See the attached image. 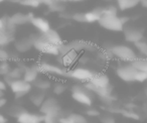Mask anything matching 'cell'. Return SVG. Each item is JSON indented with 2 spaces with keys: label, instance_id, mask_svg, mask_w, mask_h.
<instances>
[{
  "label": "cell",
  "instance_id": "6da1fadb",
  "mask_svg": "<svg viewBox=\"0 0 147 123\" xmlns=\"http://www.w3.org/2000/svg\"><path fill=\"white\" fill-rule=\"evenodd\" d=\"M30 37L33 43V49H35L37 51L49 55H53V57H59V47L49 43L41 33L30 34Z\"/></svg>",
  "mask_w": 147,
  "mask_h": 123
},
{
  "label": "cell",
  "instance_id": "7a4b0ae2",
  "mask_svg": "<svg viewBox=\"0 0 147 123\" xmlns=\"http://www.w3.org/2000/svg\"><path fill=\"white\" fill-rule=\"evenodd\" d=\"M108 49L111 51L113 57L121 62H125V63H132L138 57L136 51L132 47L125 45H115Z\"/></svg>",
  "mask_w": 147,
  "mask_h": 123
},
{
  "label": "cell",
  "instance_id": "3957f363",
  "mask_svg": "<svg viewBox=\"0 0 147 123\" xmlns=\"http://www.w3.org/2000/svg\"><path fill=\"white\" fill-rule=\"evenodd\" d=\"M71 98L83 106L91 107L93 105V94L84 85H75L71 88Z\"/></svg>",
  "mask_w": 147,
  "mask_h": 123
},
{
  "label": "cell",
  "instance_id": "277c9868",
  "mask_svg": "<svg viewBox=\"0 0 147 123\" xmlns=\"http://www.w3.org/2000/svg\"><path fill=\"white\" fill-rule=\"evenodd\" d=\"M98 23L103 28L110 31H114V32L123 31L125 27L122 18L119 17L118 15H103Z\"/></svg>",
  "mask_w": 147,
  "mask_h": 123
},
{
  "label": "cell",
  "instance_id": "5b68a950",
  "mask_svg": "<svg viewBox=\"0 0 147 123\" xmlns=\"http://www.w3.org/2000/svg\"><path fill=\"white\" fill-rule=\"evenodd\" d=\"M32 67L39 74L51 75V76H59V77H65V78H67V70L61 66L49 64L47 62H40V63L32 65Z\"/></svg>",
  "mask_w": 147,
  "mask_h": 123
},
{
  "label": "cell",
  "instance_id": "8992f818",
  "mask_svg": "<svg viewBox=\"0 0 147 123\" xmlns=\"http://www.w3.org/2000/svg\"><path fill=\"white\" fill-rule=\"evenodd\" d=\"M95 72L91 69L84 68V67H77L71 68L67 71V78H71L73 80L80 83H88L92 80Z\"/></svg>",
  "mask_w": 147,
  "mask_h": 123
},
{
  "label": "cell",
  "instance_id": "52a82bcc",
  "mask_svg": "<svg viewBox=\"0 0 147 123\" xmlns=\"http://www.w3.org/2000/svg\"><path fill=\"white\" fill-rule=\"evenodd\" d=\"M9 88H10L11 92L14 94L15 98L20 99L24 97L25 95L29 94L32 90V85L30 83L26 82L23 79H18V80H14L8 84Z\"/></svg>",
  "mask_w": 147,
  "mask_h": 123
},
{
  "label": "cell",
  "instance_id": "ba28073f",
  "mask_svg": "<svg viewBox=\"0 0 147 123\" xmlns=\"http://www.w3.org/2000/svg\"><path fill=\"white\" fill-rule=\"evenodd\" d=\"M39 112L42 115H49V114H59L61 115V108L59 105V101L53 97H47L45 99L42 104L39 107Z\"/></svg>",
  "mask_w": 147,
  "mask_h": 123
},
{
  "label": "cell",
  "instance_id": "9c48e42d",
  "mask_svg": "<svg viewBox=\"0 0 147 123\" xmlns=\"http://www.w3.org/2000/svg\"><path fill=\"white\" fill-rule=\"evenodd\" d=\"M137 70L133 67L131 63H126L124 65H121L116 69V75L120 80L127 83L135 82V77H136Z\"/></svg>",
  "mask_w": 147,
  "mask_h": 123
},
{
  "label": "cell",
  "instance_id": "30bf717a",
  "mask_svg": "<svg viewBox=\"0 0 147 123\" xmlns=\"http://www.w3.org/2000/svg\"><path fill=\"white\" fill-rule=\"evenodd\" d=\"M79 57H80V53L71 49L67 53L59 55L57 57V62H59V66L63 68L71 69L75 65V63L79 61Z\"/></svg>",
  "mask_w": 147,
  "mask_h": 123
},
{
  "label": "cell",
  "instance_id": "8fae6325",
  "mask_svg": "<svg viewBox=\"0 0 147 123\" xmlns=\"http://www.w3.org/2000/svg\"><path fill=\"white\" fill-rule=\"evenodd\" d=\"M123 33H124L125 41L127 43H134V45L143 41V37H144V33H143L142 29H139L134 26H125Z\"/></svg>",
  "mask_w": 147,
  "mask_h": 123
},
{
  "label": "cell",
  "instance_id": "7c38bea8",
  "mask_svg": "<svg viewBox=\"0 0 147 123\" xmlns=\"http://www.w3.org/2000/svg\"><path fill=\"white\" fill-rule=\"evenodd\" d=\"M14 45V49L17 53H24L29 51L33 47V43L31 39L30 35L29 36H23L18 39H14L13 41Z\"/></svg>",
  "mask_w": 147,
  "mask_h": 123
},
{
  "label": "cell",
  "instance_id": "4fadbf2b",
  "mask_svg": "<svg viewBox=\"0 0 147 123\" xmlns=\"http://www.w3.org/2000/svg\"><path fill=\"white\" fill-rule=\"evenodd\" d=\"M43 115L31 113L24 110L18 117L16 118L17 123H42Z\"/></svg>",
  "mask_w": 147,
  "mask_h": 123
},
{
  "label": "cell",
  "instance_id": "5bb4252c",
  "mask_svg": "<svg viewBox=\"0 0 147 123\" xmlns=\"http://www.w3.org/2000/svg\"><path fill=\"white\" fill-rule=\"evenodd\" d=\"M30 23L37 29L38 33H41V34L45 33L47 31H49L51 28V24H49V21L47 18L41 16H34L33 15V17L30 20Z\"/></svg>",
  "mask_w": 147,
  "mask_h": 123
},
{
  "label": "cell",
  "instance_id": "9a60e30c",
  "mask_svg": "<svg viewBox=\"0 0 147 123\" xmlns=\"http://www.w3.org/2000/svg\"><path fill=\"white\" fill-rule=\"evenodd\" d=\"M32 17H33V14L30 12H28V13L17 12V13H14L13 15H11V16H9V19H10V21L15 26H20V25L30 23V20Z\"/></svg>",
  "mask_w": 147,
  "mask_h": 123
},
{
  "label": "cell",
  "instance_id": "2e32d148",
  "mask_svg": "<svg viewBox=\"0 0 147 123\" xmlns=\"http://www.w3.org/2000/svg\"><path fill=\"white\" fill-rule=\"evenodd\" d=\"M90 82L98 88H106V87L110 86V79H109L108 75L103 72H95Z\"/></svg>",
  "mask_w": 147,
  "mask_h": 123
},
{
  "label": "cell",
  "instance_id": "e0dca14e",
  "mask_svg": "<svg viewBox=\"0 0 147 123\" xmlns=\"http://www.w3.org/2000/svg\"><path fill=\"white\" fill-rule=\"evenodd\" d=\"M42 35H43V37L49 41V43H51V45H57V47H59L61 45L65 43L63 37L61 36V34H59L55 29L51 28L49 31H47L45 33H43Z\"/></svg>",
  "mask_w": 147,
  "mask_h": 123
},
{
  "label": "cell",
  "instance_id": "ac0fdd59",
  "mask_svg": "<svg viewBox=\"0 0 147 123\" xmlns=\"http://www.w3.org/2000/svg\"><path fill=\"white\" fill-rule=\"evenodd\" d=\"M20 66L23 68L22 79L32 85V83L35 82V81L37 80V78L39 77V73L37 72L32 66L28 67V66H23V65H20Z\"/></svg>",
  "mask_w": 147,
  "mask_h": 123
},
{
  "label": "cell",
  "instance_id": "d6986e66",
  "mask_svg": "<svg viewBox=\"0 0 147 123\" xmlns=\"http://www.w3.org/2000/svg\"><path fill=\"white\" fill-rule=\"evenodd\" d=\"M22 77H23V68L19 65V66L15 67V68L10 69L8 74L3 77V79H4V81L7 83V85H8L9 83L12 82V81L22 79Z\"/></svg>",
  "mask_w": 147,
  "mask_h": 123
},
{
  "label": "cell",
  "instance_id": "ffe728a7",
  "mask_svg": "<svg viewBox=\"0 0 147 123\" xmlns=\"http://www.w3.org/2000/svg\"><path fill=\"white\" fill-rule=\"evenodd\" d=\"M102 16H103L102 8H95L93 10L85 12V17H86L87 23L99 22V20H100Z\"/></svg>",
  "mask_w": 147,
  "mask_h": 123
},
{
  "label": "cell",
  "instance_id": "44dd1931",
  "mask_svg": "<svg viewBox=\"0 0 147 123\" xmlns=\"http://www.w3.org/2000/svg\"><path fill=\"white\" fill-rule=\"evenodd\" d=\"M116 1L118 8L122 11L134 8L136 5L141 2V0H116Z\"/></svg>",
  "mask_w": 147,
  "mask_h": 123
},
{
  "label": "cell",
  "instance_id": "7402d4cb",
  "mask_svg": "<svg viewBox=\"0 0 147 123\" xmlns=\"http://www.w3.org/2000/svg\"><path fill=\"white\" fill-rule=\"evenodd\" d=\"M32 87H34L36 90H39V91H43V92H47V90L53 87L51 85V81L49 80H45V79H42V78H37V80L35 82L32 83Z\"/></svg>",
  "mask_w": 147,
  "mask_h": 123
},
{
  "label": "cell",
  "instance_id": "603a6c76",
  "mask_svg": "<svg viewBox=\"0 0 147 123\" xmlns=\"http://www.w3.org/2000/svg\"><path fill=\"white\" fill-rule=\"evenodd\" d=\"M29 99H30L31 103H32L33 105H35V106L39 108V107H40V105L42 104V102L45 101V92L37 90L35 93L30 94Z\"/></svg>",
  "mask_w": 147,
  "mask_h": 123
},
{
  "label": "cell",
  "instance_id": "cb8c5ba5",
  "mask_svg": "<svg viewBox=\"0 0 147 123\" xmlns=\"http://www.w3.org/2000/svg\"><path fill=\"white\" fill-rule=\"evenodd\" d=\"M137 71L147 72V59L143 57H137L134 61L131 63Z\"/></svg>",
  "mask_w": 147,
  "mask_h": 123
},
{
  "label": "cell",
  "instance_id": "d4e9b609",
  "mask_svg": "<svg viewBox=\"0 0 147 123\" xmlns=\"http://www.w3.org/2000/svg\"><path fill=\"white\" fill-rule=\"evenodd\" d=\"M49 9L53 12H57V13H63L65 12V3L59 1V0H55L51 4H49Z\"/></svg>",
  "mask_w": 147,
  "mask_h": 123
},
{
  "label": "cell",
  "instance_id": "484cf974",
  "mask_svg": "<svg viewBox=\"0 0 147 123\" xmlns=\"http://www.w3.org/2000/svg\"><path fill=\"white\" fill-rule=\"evenodd\" d=\"M24 110L25 109L22 108L20 105H12V106H10L8 109H7V114L11 117L17 118V117H18Z\"/></svg>",
  "mask_w": 147,
  "mask_h": 123
},
{
  "label": "cell",
  "instance_id": "4316f807",
  "mask_svg": "<svg viewBox=\"0 0 147 123\" xmlns=\"http://www.w3.org/2000/svg\"><path fill=\"white\" fill-rule=\"evenodd\" d=\"M67 91V86H65V83L63 82H57L53 85V92L55 95H63V93Z\"/></svg>",
  "mask_w": 147,
  "mask_h": 123
},
{
  "label": "cell",
  "instance_id": "83f0119b",
  "mask_svg": "<svg viewBox=\"0 0 147 123\" xmlns=\"http://www.w3.org/2000/svg\"><path fill=\"white\" fill-rule=\"evenodd\" d=\"M69 117L71 118L74 123H89V120L85 115L79 113H69Z\"/></svg>",
  "mask_w": 147,
  "mask_h": 123
},
{
  "label": "cell",
  "instance_id": "f1b7e54d",
  "mask_svg": "<svg viewBox=\"0 0 147 123\" xmlns=\"http://www.w3.org/2000/svg\"><path fill=\"white\" fill-rule=\"evenodd\" d=\"M135 47L137 49V51H139V53L141 55V57H146L147 59V43L144 41H141L139 43H135Z\"/></svg>",
  "mask_w": 147,
  "mask_h": 123
},
{
  "label": "cell",
  "instance_id": "f546056e",
  "mask_svg": "<svg viewBox=\"0 0 147 123\" xmlns=\"http://www.w3.org/2000/svg\"><path fill=\"white\" fill-rule=\"evenodd\" d=\"M61 115H63V114H61ZM61 115H59V114L43 115L42 123H59V119H61Z\"/></svg>",
  "mask_w": 147,
  "mask_h": 123
},
{
  "label": "cell",
  "instance_id": "4dcf8cb0",
  "mask_svg": "<svg viewBox=\"0 0 147 123\" xmlns=\"http://www.w3.org/2000/svg\"><path fill=\"white\" fill-rule=\"evenodd\" d=\"M98 55H99V57H100V59H102L103 61H110V59H112L113 57H114L109 49H101V51H98Z\"/></svg>",
  "mask_w": 147,
  "mask_h": 123
},
{
  "label": "cell",
  "instance_id": "1f68e13d",
  "mask_svg": "<svg viewBox=\"0 0 147 123\" xmlns=\"http://www.w3.org/2000/svg\"><path fill=\"white\" fill-rule=\"evenodd\" d=\"M12 41H14L13 37H10L7 34H5V33L0 32V47H4L6 45H8L10 43H12Z\"/></svg>",
  "mask_w": 147,
  "mask_h": 123
},
{
  "label": "cell",
  "instance_id": "d6a6232c",
  "mask_svg": "<svg viewBox=\"0 0 147 123\" xmlns=\"http://www.w3.org/2000/svg\"><path fill=\"white\" fill-rule=\"evenodd\" d=\"M99 120L101 123H116V119L111 113L108 114H103L99 116Z\"/></svg>",
  "mask_w": 147,
  "mask_h": 123
},
{
  "label": "cell",
  "instance_id": "836d02e7",
  "mask_svg": "<svg viewBox=\"0 0 147 123\" xmlns=\"http://www.w3.org/2000/svg\"><path fill=\"white\" fill-rule=\"evenodd\" d=\"M19 4L23 5V6L32 7V8H37L39 5H41L38 0H20Z\"/></svg>",
  "mask_w": 147,
  "mask_h": 123
},
{
  "label": "cell",
  "instance_id": "e575fe53",
  "mask_svg": "<svg viewBox=\"0 0 147 123\" xmlns=\"http://www.w3.org/2000/svg\"><path fill=\"white\" fill-rule=\"evenodd\" d=\"M103 15H118V8L114 5H110L108 7H104L102 8Z\"/></svg>",
  "mask_w": 147,
  "mask_h": 123
},
{
  "label": "cell",
  "instance_id": "d590c367",
  "mask_svg": "<svg viewBox=\"0 0 147 123\" xmlns=\"http://www.w3.org/2000/svg\"><path fill=\"white\" fill-rule=\"evenodd\" d=\"M11 61V53L7 51L4 47H0V62Z\"/></svg>",
  "mask_w": 147,
  "mask_h": 123
},
{
  "label": "cell",
  "instance_id": "8d00e7d4",
  "mask_svg": "<svg viewBox=\"0 0 147 123\" xmlns=\"http://www.w3.org/2000/svg\"><path fill=\"white\" fill-rule=\"evenodd\" d=\"M10 71V65L8 62H0V76H6Z\"/></svg>",
  "mask_w": 147,
  "mask_h": 123
},
{
  "label": "cell",
  "instance_id": "74e56055",
  "mask_svg": "<svg viewBox=\"0 0 147 123\" xmlns=\"http://www.w3.org/2000/svg\"><path fill=\"white\" fill-rule=\"evenodd\" d=\"M71 18L74 19L77 22L86 23V17H85V12H76L71 15Z\"/></svg>",
  "mask_w": 147,
  "mask_h": 123
},
{
  "label": "cell",
  "instance_id": "f35d334b",
  "mask_svg": "<svg viewBox=\"0 0 147 123\" xmlns=\"http://www.w3.org/2000/svg\"><path fill=\"white\" fill-rule=\"evenodd\" d=\"M147 81V72H142V71H137L136 77H135V82L144 83Z\"/></svg>",
  "mask_w": 147,
  "mask_h": 123
},
{
  "label": "cell",
  "instance_id": "ab89813d",
  "mask_svg": "<svg viewBox=\"0 0 147 123\" xmlns=\"http://www.w3.org/2000/svg\"><path fill=\"white\" fill-rule=\"evenodd\" d=\"M121 114L124 115L127 118H131V119H139V115H137L135 112H133V110H130V109H127V110H122L121 111Z\"/></svg>",
  "mask_w": 147,
  "mask_h": 123
},
{
  "label": "cell",
  "instance_id": "60d3db41",
  "mask_svg": "<svg viewBox=\"0 0 147 123\" xmlns=\"http://www.w3.org/2000/svg\"><path fill=\"white\" fill-rule=\"evenodd\" d=\"M9 16H3L0 17V32L5 33V29H6L7 23H8Z\"/></svg>",
  "mask_w": 147,
  "mask_h": 123
},
{
  "label": "cell",
  "instance_id": "b9f144b4",
  "mask_svg": "<svg viewBox=\"0 0 147 123\" xmlns=\"http://www.w3.org/2000/svg\"><path fill=\"white\" fill-rule=\"evenodd\" d=\"M85 113H86V115L89 117H99L100 116V112L98 111V109L93 108V107H89Z\"/></svg>",
  "mask_w": 147,
  "mask_h": 123
},
{
  "label": "cell",
  "instance_id": "7bdbcfd3",
  "mask_svg": "<svg viewBox=\"0 0 147 123\" xmlns=\"http://www.w3.org/2000/svg\"><path fill=\"white\" fill-rule=\"evenodd\" d=\"M59 123H74L69 115H61V119H59Z\"/></svg>",
  "mask_w": 147,
  "mask_h": 123
},
{
  "label": "cell",
  "instance_id": "ee69618b",
  "mask_svg": "<svg viewBox=\"0 0 147 123\" xmlns=\"http://www.w3.org/2000/svg\"><path fill=\"white\" fill-rule=\"evenodd\" d=\"M7 87H8V85H7V83L4 81V79H0V90L5 92Z\"/></svg>",
  "mask_w": 147,
  "mask_h": 123
},
{
  "label": "cell",
  "instance_id": "f6af8a7d",
  "mask_svg": "<svg viewBox=\"0 0 147 123\" xmlns=\"http://www.w3.org/2000/svg\"><path fill=\"white\" fill-rule=\"evenodd\" d=\"M7 104V99L4 98V97H2V98H0V109L4 108L5 106H6Z\"/></svg>",
  "mask_w": 147,
  "mask_h": 123
},
{
  "label": "cell",
  "instance_id": "bcb514c9",
  "mask_svg": "<svg viewBox=\"0 0 147 123\" xmlns=\"http://www.w3.org/2000/svg\"><path fill=\"white\" fill-rule=\"evenodd\" d=\"M38 1L40 2V4H45V5H47V6H49V5L51 4L55 0H38Z\"/></svg>",
  "mask_w": 147,
  "mask_h": 123
},
{
  "label": "cell",
  "instance_id": "7dc6e473",
  "mask_svg": "<svg viewBox=\"0 0 147 123\" xmlns=\"http://www.w3.org/2000/svg\"><path fill=\"white\" fill-rule=\"evenodd\" d=\"M61 2L67 3V2H83V1H86V0H59Z\"/></svg>",
  "mask_w": 147,
  "mask_h": 123
},
{
  "label": "cell",
  "instance_id": "c3c4849f",
  "mask_svg": "<svg viewBox=\"0 0 147 123\" xmlns=\"http://www.w3.org/2000/svg\"><path fill=\"white\" fill-rule=\"evenodd\" d=\"M5 122H7V118L3 114L0 113V123H5Z\"/></svg>",
  "mask_w": 147,
  "mask_h": 123
},
{
  "label": "cell",
  "instance_id": "681fc988",
  "mask_svg": "<svg viewBox=\"0 0 147 123\" xmlns=\"http://www.w3.org/2000/svg\"><path fill=\"white\" fill-rule=\"evenodd\" d=\"M141 4H142L143 7H146L147 8V0H141Z\"/></svg>",
  "mask_w": 147,
  "mask_h": 123
},
{
  "label": "cell",
  "instance_id": "f907efd6",
  "mask_svg": "<svg viewBox=\"0 0 147 123\" xmlns=\"http://www.w3.org/2000/svg\"><path fill=\"white\" fill-rule=\"evenodd\" d=\"M2 97H4V92L0 90V98H2Z\"/></svg>",
  "mask_w": 147,
  "mask_h": 123
},
{
  "label": "cell",
  "instance_id": "816d5d0a",
  "mask_svg": "<svg viewBox=\"0 0 147 123\" xmlns=\"http://www.w3.org/2000/svg\"><path fill=\"white\" fill-rule=\"evenodd\" d=\"M4 1H6V0H0V3H1V2H4ZM9 1H10V0H9Z\"/></svg>",
  "mask_w": 147,
  "mask_h": 123
},
{
  "label": "cell",
  "instance_id": "f5cc1de1",
  "mask_svg": "<svg viewBox=\"0 0 147 123\" xmlns=\"http://www.w3.org/2000/svg\"><path fill=\"white\" fill-rule=\"evenodd\" d=\"M146 96H147V91H146Z\"/></svg>",
  "mask_w": 147,
  "mask_h": 123
},
{
  "label": "cell",
  "instance_id": "db71d44e",
  "mask_svg": "<svg viewBox=\"0 0 147 123\" xmlns=\"http://www.w3.org/2000/svg\"><path fill=\"white\" fill-rule=\"evenodd\" d=\"M5 123H7V122H5Z\"/></svg>",
  "mask_w": 147,
  "mask_h": 123
}]
</instances>
